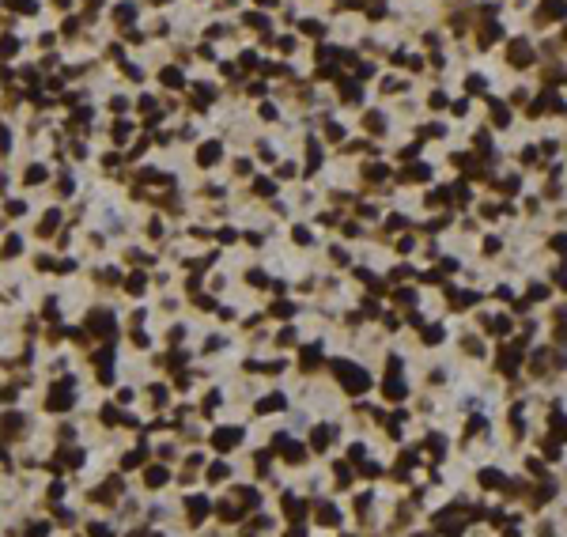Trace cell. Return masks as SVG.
Returning <instances> with one entry per match:
<instances>
[{
	"instance_id": "cell-18",
	"label": "cell",
	"mask_w": 567,
	"mask_h": 537,
	"mask_svg": "<svg viewBox=\"0 0 567 537\" xmlns=\"http://www.w3.org/2000/svg\"><path fill=\"white\" fill-rule=\"evenodd\" d=\"M15 50H19V42H15V38H4V42H0V53H4V57H12Z\"/></svg>"
},
{
	"instance_id": "cell-16",
	"label": "cell",
	"mask_w": 567,
	"mask_h": 537,
	"mask_svg": "<svg viewBox=\"0 0 567 537\" xmlns=\"http://www.w3.org/2000/svg\"><path fill=\"white\" fill-rule=\"evenodd\" d=\"M284 458H287V462H303L306 454H303V446L295 443V446H287V450H284Z\"/></svg>"
},
{
	"instance_id": "cell-27",
	"label": "cell",
	"mask_w": 567,
	"mask_h": 537,
	"mask_svg": "<svg viewBox=\"0 0 567 537\" xmlns=\"http://www.w3.org/2000/svg\"><path fill=\"white\" fill-rule=\"evenodd\" d=\"M114 137L125 140V137H129V125H125V121H118V125H114Z\"/></svg>"
},
{
	"instance_id": "cell-33",
	"label": "cell",
	"mask_w": 567,
	"mask_h": 537,
	"mask_svg": "<svg viewBox=\"0 0 567 537\" xmlns=\"http://www.w3.org/2000/svg\"><path fill=\"white\" fill-rule=\"evenodd\" d=\"M155 4H167V0H155Z\"/></svg>"
},
{
	"instance_id": "cell-23",
	"label": "cell",
	"mask_w": 567,
	"mask_h": 537,
	"mask_svg": "<svg viewBox=\"0 0 567 537\" xmlns=\"http://www.w3.org/2000/svg\"><path fill=\"white\" fill-rule=\"evenodd\" d=\"M114 15H118L121 23H129V19H132V8H129V4H121V8H118V12H114Z\"/></svg>"
},
{
	"instance_id": "cell-8",
	"label": "cell",
	"mask_w": 567,
	"mask_h": 537,
	"mask_svg": "<svg viewBox=\"0 0 567 537\" xmlns=\"http://www.w3.org/2000/svg\"><path fill=\"white\" fill-rule=\"evenodd\" d=\"M318 522H322V526H337V522H341V514H337V507H329V503H325V507H322V511H318Z\"/></svg>"
},
{
	"instance_id": "cell-12",
	"label": "cell",
	"mask_w": 567,
	"mask_h": 537,
	"mask_svg": "<svg viewBox=\"0 0 567 537\" xmlns=\"http://www.w3.org/2000/svg\"><path fill=\"white\" fill-rule=\"evenodd\" d=\"M102 420H106V424H121L125 416H121V412L114 409V405H106V409H102Z\"/></svg>"
},
{
	"instance_id": "cell-14",
	"label": "cell",
	"mask_w": 567,
	"mask_h": 537,
	"mask_svg": "<svg viewBox=\"0 0 567 537\" xmlns=\"http://www.w3.org/2000/svg\"><path fill=\"white\" fill-rule=\"evenodd\" d=\"M27 182H31V186L46 182V167H31V170H27Z\"/></svg>"
},
{
	"instance_id": "cell-10",
	"label": "cell",
	"mask_w": 567,
	"mask_h": 537,
	"mask_svg": "<svg viewBox=\"0 0 567 537\" xmlns=\"http://www.w3.org/2000/svg\"><path fill=\"white\" fill-rule=\"evenodd\" d=\"M163 481H167V469H159V465H155V469H148V484H151V488H159Z\"/></svg>"
},
{
	"instance_id": "cell-30",
	"label": "cell",
	"mask_w": 567,
	"mask_h": 537,
	"mask_svg": "<svg viewBox=\"0 0 567 537\" xmlns=\"http://www.w3.org/2000/svg\"><path fill=\"white\" fill-rule=\"evenodd\" d=\"M91 537H110V530H106V526H99V522H95V526H91Z\"/></svg>"
},
{
	"instance_id": "cell-6",
	"label": "cell",
	"mask_w": 567,
	"mask_h": 537,
	"mask_svg": "<svg viewBox=\"0 0 567 537\" xmlns=\"http://www.w3.org/2000/svg\"><path fill=\"white\" fill-rule=\"evenodd\" d=\"M216 159H219V144H205V148L197 151V163H200V167H212Z\"/></svg>"
},
{
	"instance_id": "cell-24",
	"label": "cell",
	"mask_w": 567,
	"mask_h": 537,
	"mask_svg": "<svg viewBox=\"0 0 567 537\" xmlns=\"http://www.w3.org/2000/svg\"><path fill=\"white\" fill-rule=\"evenodd\" d=\"M129 292H144V276H140V273L129 276Z\"/></svg>"
},
{
	"instance_id": "cell-5",
	"label": "cell",
	"mask_w": 567,
	"mask_h": 537,
	"mask_svg": "<svg viewBox=\"0 0 567 537\" xmlns=\"http://www.w3.org/2000/svg\"><path fill=\"white\" fill-rule=\"evenodd\" d=\"M91 325H95V333H102V337H114V318L110 314H91Z\"/></svg>"
},
{
	"instance_id": "cell-9",
	"label": "cell",
	"mask_w": 567,
	"mask_h": 537,
	"mask_svg": "<svg viewBox=\"0 0 567 537\" xmlns=\"http://www.w3.org/2000/svg\"><path fill=\"white\" fill-rule=\"evenodd\" d=\"M19 250H23V238H19V235H12V238L4 242V257H15Z\"/></svg>"
},
{
	"instance_id": "cell-13",
	"label": "cell",
	"mask_w": 567,
	"mask_h": 537,
	"mask_svg": "<svg viewBox=\"0 0 567 537\" xmlns=\"http://www.w3.org/2000/svg\"><path fill=\"white\" fill-rule=\"evenodd\" d=\"M480 484H484V488H495V484H499V473H495V469H484V473H480Z\"/></svg>"
},
{
	"instance_id": "cell-15",
	"label": "cell",
	"mask_w": 567,
	"mask_h": 537,
	"mask_svg": "<svg viewBox=\"0 0 567 537\" xmlns=\"http://www.w3.org/2000/svg\"><path fill=\"white\" fill-rule=\"evenodd\" d=\"M8 4H12V8H15V12H27V15H31V12H34V8H38V4H34V0H8Z\"/></svg>"
},
{
	"instance_id": "cell-19",
	"label": "cell",
	"mask_w": 567,
	"mask_h": 537,
	"mask_svg": "<svg viewBox=\"0 0 567 537\" xmlns=\"http://www.w3.org/2000/svg\"><path fill=\"white\" fill-rule=\"evenodd\" d=\"M280 405H284V397H265V401H261V405H257V409H261V412H265V409H268V412H273V409H280Z\"/></svg>"
},
{
	"instance_id": "cell-29",
	"label": "cell",
	"mask_w": 567,
	"mask_h": 537,
	"mask_svg": "<svg viewBox=\"0 0 567 537\" xmlns=\"http://www.w3.org/2000/svg\"><path fill=\"white\" fill-rule=\"evenodd\" d=\"M273 314H280V318H284V314H291V303H276V306H273Z\"/></svg>"
},
{
	"instance_id": "cell-1",
	"label": "cell",
	"mask_w": 567,
	"mask_h": 537,
	"mask_svg": "<svg viewBox=\"0 0 567 537\" xmlns=\"http://www.w3.org/2000/svg\"><path fill=\"white\" fill-rule=\"evenodd\" d=\"M333 371L341 375V382L348 386V394H363L367 390V371H359V367H348V363H333Z\"/></svg>"
},
{
	"instance_id": "cell-22",
	"label": "cell",
	"mask_w": 567,
	"mask_h": 537,
	"mask_svg": "<svg viewBox=\"0 0 567 537\" xmlns=\"http://www.w3.org/2000/svg\"><path fill=\"white\" fill-rule=\"evenodd\" d=\"M208 477H212V481H223V477H227V465H212V469H208Z\"/></svg>"
},
{
	"instance_id": "cell-25",
	"label": "cell",
	"mask_w": 567,
	"mask_h": 537,
	"mask_svg": "<svg viewBox=\"0 0 567 537\" xmlns=\"http://www.w3.org/2000/svg\"><path fill=\"white\" fill-rule=\"evenodd\" d=\"M8 212H12V216H23L27 205H23V200H12V205H8Z\"/></svg>"
},
{
	"instance_id": "cell-21",
	"label": "cell",
	"mask_w": 567,
	"mask_h": 537,
	"mask_svg": "<svg viewBox=\"0 0 567 537\" xmlns=\"http://www.w3.org/2000/svg\"><path fill=\"white\" fill-rule=\"evenodd\" d=\"M19 420H23V416H15V412H12V416H4V431H19Z\"/></svg>"
},
{
	"instance_id": "cell-32",
	"label": "cell",
	"mask_w": 567,
	"mask_h": 537,
	"mask_svg": "<svg viewBox=\"0 0 567 537\" xmlns=\"http://www.w3.org/2000/svg\"><path fill=\"white\" fill-rule=\"evenodd\" d=\"M53 4H57V8H69V4H72V0H53Z\"/></svg>"
},
{
	"instance_id": "cell-31",
	"label": "cell",
	"mask_w": 567,
	"mask_h": 537,
	"mask_svg": "<svg viewBox=\"0 0 567 537\" xmlns=\"http://www.w3.org/2000/svg\"><path fill=\"white\" fill-rule=\"evenodd\" d=\"M27 537H46V526H42V522L31 526V530H27Z\"/></svg>"
},
{
	"instance_id": "cell-2",
	"label": "cell",
	"mask_w": 567,
	"mask_h": 537,
	"mask_svg": "<svg viewBox=\"0 0 567 537\" xmlns=\"http://www.w3.org/2000/svg\"><path fill=\"white\" fill-rule=\"evenodd\" d=\"M46 405H50L53 412H64V409L72 405V382H61V386H57V394L46 397Z\"/></svg>"
},
{
	"instance_id": "cell-17",
	"label": "cell",
	"mask_w": 567,
	"mask_h": 537,
	"mask_svg": "<svg viewBox=\"0 0 567 537\" xmlns=\"http://www.w3.org/2000/svg\"><path fill=\"white\" fill-rule=\"evenodd\" d=\"M325 443H329V428H318L314 431V450H322Z\"/></svg>"
},
{
	"instance_id": "cell-7",
	"label": "cell",
	"mask_w": 567,
	"mask_h": 537,
	"mask_svg": "<svg viewBox=\"0 0 567 537\" xmlns=\"http://www.w3.org/2000/svg\"><path fill=\"white\" fill-rule=\"evenodd\" d=\"M303 500H295V496H284V511H287V519H303Z\"/></svg>"
},
{
	"instance_id": "cell-26",
	"label": "cell",
	"mask_w": 567,
	"mask_h": 537,
	"mask_svg": "<svg viewBox=\"0 0 567 537\" xmlns=\"http://www.w3.org/2000/svg\"><path fill=\"white\" fill-rule=\"evenodd\" d=\"M439 337H443V333H439V325H431V329H427V333H424V341H427V344H435V341H439Z\"/></svg>"
},
{
	"instance_id": "cell-4",
	"label": "cell",
	"mask_w": 567,
	"mask_h": 537,
	"mask_svg": "<svg viewBox=\"0 0 567 537\" xmlns=\"http://www.w3.org/2000/svg\"><path fill=\"white\" fill-rule=\"evenodd\" d=\"M208 511H212V507H208L205 496H193V500H189V522H200Z\"/></svg>"
},
{
	"instance_id": "cell-20",
	"label": "cell",
	"mask_w": 567,
	"mask_h": 537,
	"mask_svg": "<svg viewBox=\"0 0 567 537\" xmlns=\"http://www.w3.org/2000/svg\"><path fill=\"white\" fill-rule=\"evenodd\" d=\"M57 219H61V216H57V212H50V216H46V219H42V235H50V231H53V227H57Z\"/></svg>"
},
{
	"instance_id": "cell-11",
	"label": "cell",
	"mask_w": 567,
	"mask_h": 537,
	"mask_svg": "<svg viewBox=\"0 0 567 537\" xmlns=\"http://www.w3.org/2000/svg\"><path fill=\"white\" fill-rule=\"evenodd\" d=\"M163 83H167V87H182V72L167 69V72H163Z\"/></svg>"
},
{
	"instance_id": "cell-3",
	"label": "cell",
	"mask_w": 567,
	"mask_h": 537,
	"mask_svg": "<svg viewBox=\"0 0 567 537\" xmlns=\"http://www.w3.org/2000/svg\"><path fill=\"white\" fill-rule=\"evenodd\" d=\"M238 439H242V431H238V428H219L216 435H212V446H216V450H227V446H235Z\"/></svg>"
},
{
	"instance_id": "cell-28",
	"label": "cell",
	"mask_w": 567,
	"mask_h": 537,
	"mask_svg": "<svg viewBox=\"0 0 567 537\" xmlns=\"http://www.w3.org/2000/svg\"><path fill=\"white\" fill-rule=\"evenodd\" d=\"M8 144H12V137H8V129L0 125V151H8Z\"/></svg>"
}]
</instances>
